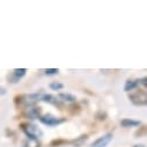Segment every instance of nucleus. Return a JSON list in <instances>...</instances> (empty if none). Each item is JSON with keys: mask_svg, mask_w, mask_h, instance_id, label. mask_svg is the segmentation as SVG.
Wrapping results in <instances>:
<instances>
[{"mask_svg": "<svg viewBox=\"0 0 147 147\" xmlns=\"http://www.w3.org/2000/svg\"><path fill=\"white\" fill-rule=\"evenodd\" d=\"M140 122L139 121H134V119H130V118H124L121 122V125L124 127H136V126H140Z\"/></svg>", "mask_w": 147, "mask_h": 147, "instance_id": "obj_9", "label": "nucleus"}, {"mask_svg": "<svg viewBox=\"0 0 147 147\" xmlns=\"http://www.w3.org/2000/svg\"><path fill=\"white\" fill-rule=\"evenodd\" d=\"M4 93H5V89L0 87V94H4Z\"/></svg>", "mask_w": 147, "mask_h": 147, "instance_id": "obj_15", "label": "nucleus"}, {"mask_svg": "<svg viewBox=\"0 0 147 147\" xmlns=\"http://www.w3.org/2000/svg\"><path fill=\"white\" fill-rule=\"evenodd\" d=\"M133 147H145V146L144 145H134Z\"/></svg>", "mask_w": 147, "mask_h": 147, "instance_id": "obj_16", "label": "nucleus"}, {"mask_svg": "<svg viewBox=\"0 0 147 147\" xmlns=\"http://www.w3.org/2000/svg\"><path fill=\"white\" fill-rule=\"evenodd\" d=\"M41 101L47 102V103H50V104H53V105H58V107L61 104V101H60L58 97L52 96V95H50V94H44V95H42V96H41Z\"/></svg>", "mask_w": 147, "mask_h": 147, "instance_id": "obj_8", "label": "nucleus"}, {"mask_svg": "<svg viewBox=\"0 0 147 147\" xmlns=\"http://www.w3.org/2000/svg\"><path fill=\"white\" fill-rule=\"evenodd\" d=\"M146 93L145 92H137L136 94L130 95V101L136 105H145L146 104Z\"/></svg>", "mask_w": 147, "mask_h": 147, "instance_id": "obj_4", "label": "nucleus"}, {"mask_svg": "<svg viewBox=\"0 0 147 147\" xmlns=\"http://www.w3.org/2000/svg\"><path fill=\"white\" fill-rule=\"evenodd\" d=\"M26 116L29 117L30 119H37L41 117V108H36V107H27L26 110Z\"/></svg>", "mask_w": 147, "mask_h": 147, "instance_id": "obj_6", "label": "nucleus"}, {"mask_svg": "<svg viewBox=\"0 0 147 147\" xmlns=\"http://www.w3.org/2000/svg\"><path fill=\"white\" fill-rule=\"evenodd\" d=\"M27 73L26 68H15L12 73V77H11V82H18L20 81V79H22Z\"/></svg>", "mask_w": 147, "mask_h": 147, "instance_id": "obj_7", "label": "nucleus"}, {"mask_svg": "<svg viewBox=\"0 0 147 147\" xmlns=\"http://www.w3.org/2000/svg\"><path fill=\"white\" fill-rule=\"evenodd\" d=\"M113 138H114L113 133H107V134L100 137L97 140H95V141L92 144L90 147H107V146L109 145V142L113 140Z\"/></svg>", "mask_w": 147, "mask_h": 147, "instance_id": "obj_3", "label": "nucleus"}, {"mask_svg": "<svg viewBox=\"0 0 147 147\" xmlns=\"http://www.w3.org/2000/svg\"><path fill=\"white\" fill-rule=\"evenodd\" d=\"M50 88H51L52 90H60V89L64 88V85H63L61 82H57V81H55V82L50 84Z\"/></svg>", "mask_w": 147, "mask_h": 147, "instance_id": "obj_13", "label": "nucleus"}, {"mask_svg": "<svg viewBox=\"0 0 147 147\" xmlns=\"http://www.w3.org/2000/svg\"><path fill=\"white\" fill-rule=\"evenodd\" d=\"M40 121L48 126H57L61 123L65 122V118H59V117H55L52 115H45V116H41Z\"/></svg>", "mask_w": 147, "mask_h": 147, "instance_id": "obj_2", "label": "nucleus"}, {"mask_svg": "<svg viewBox=\"0 0 147 147\" xmlns=\"http://www.w3.org/2000/svg\"><path fill=\"white\" fill-rule=\"evenodd\" d=\"M58 72H59L58 68H48V69H45V74L47 76H56V74H58Z\"/></svg>", "mask_w": 147, "mask_h": 147, "instance_id": "obj_14", "label": "nucleus"}, {"mask_svg": "<svg viewBox=\"0 0 147 147\" xmlns=\"http://www.w3.org/2000/svg\"><path fill=\"white\" fill-rule=\"evenodd\" d=\"M22 98V102L27 105V107H32L37 101L41 100V94H30V95H24V96H21Z\"/></svg>", "mask_w": 147, "mask_h": 147, "instance_id": "obj_5", "label": "nucleus"}, {"mask_svg": "<svg viewBox=\"0 0 147 147\" xmlns=\"http://www.w3.org/2000/svg\"><path fill=\"white\" fill-rule=\"evenodd\" d=\"M58 98L61 101V102H76L77 97L72 94H68V93H61L59 94Z\"/></svg>", "mask_w": 147, "mask_h": 147, "instance_id": "obj_11", "label": "nucleus"}, {"mask_svg": "<svg viewBox=\"0 0 147 147\" xmlns=\"http://www.w3.org/2000/svg\"><path fill=\"white\" fill-rule=\"evenodd\" d=\"M22 131L27 134L28 138L30 139H40L42 137V131L34 124H30V123H26V124H22Z\"/></svg>", "mask_w": 147, "mask_h": 147, "instance_id": "obj_1", "label": "nucleus"}, {"mask_svg": "<svg viewBox=\"0 0 147 147\" xmlns=\"http://www.w3.org/2000/svg\"><path fill=\"white\" fill-rule=\"evenodd\" d=\"M23 147H41V144H40L38 139H30V138H28L23 142Z\"/></svg>", "mask_w": 147, "mask_h": 147, "instance_id": "obj_12", "label": "nucleus"}, {"mask_svg": "<svg viewBox=\"0 0 147 147\" xmlns=\"http://www.w3.org/2000/svg\"><path fill=\"white\" fill-rule=\"evenodd\" d=\"M140 84V80H127L125 82V86H124V90L125 92H131V90H134L138 85Z\"/></svg>", "mask_w": 147, "mask_h": 147, "instance_id": "obj_10", "label": "nucleus"}]
</instances>
